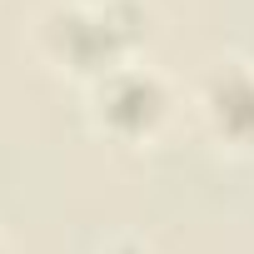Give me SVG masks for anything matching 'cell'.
Masks as SVG:
<instances>
[{"mask_svg": "<svg viewBox=\"0 0 254 254\" xmlns=\"http://www.w3.org/2000/svg\"><path fill=\"white\" fill-rule=\"evenodd\" d=\"M150 35V10L140 0H55L35 20V50L80 75L85 85L130 60V50Z\"/></svg>", "mask_w": 254, "mask_h": 254, "instance_id": "6da1fadb", "label": "cell"}, {"mask_svg": "<svg viewBox=\"0 0 254 254\" xmlns=\"http://www.w3.org/2000/svg\"><path fill=\"white\" fill-rule=\"evenodd\" d=\"M170 105H175V90L170 80L145 65V60H120L115 70H105L100 80L85 85V110H90V125L100 135L120 140V145H140L150 140L160 125L170 120Z\"/></svg>", "mask_w": 254, "mask_h": 254, "instance_id": "7a4b0ae2", "label": "cell"}, {"mask_svg": "<svg viewBox=\"0 0 254 254\" xmlns=\"http://www.w3.org/2000/svg\"><path fill=\"white\" fill-rule=\"evenodd\" d=\"M204 130L229 150H254V60L224 55L199 75L194 90Z\"/></svg>", "mask_w": 254, "mask_h": 254, "instance_id": "3957f363", "label": "cell"}, {"mask_svg": "<svg viewBox=\"0 0 254 254\" xmlns=\"http://www.w3.org/2000/svg\"><path fill=\"white\" fill-rule=\"evenodd\" d=\"M100 254H150V249H145L140 239H130V234H120V239H110Z\"/></svg>", "mask_w": 254, "mask_h": 254, "instance_id": "277c9868", "label": "cell"}, {"mask_svg": "<svg viewBox=\"0 0 254 254\" xmlns=\"http://www.w3.org/2000/svg\"><path fill=\"white\" fill-rule=\"evenodd\" d=\"M0 254H5V239H0Z\"/></svg>", "mask_w": 254, "mask_h": 254, "instance_id": "5b68a950", "label": "cell"}]
</instances>
